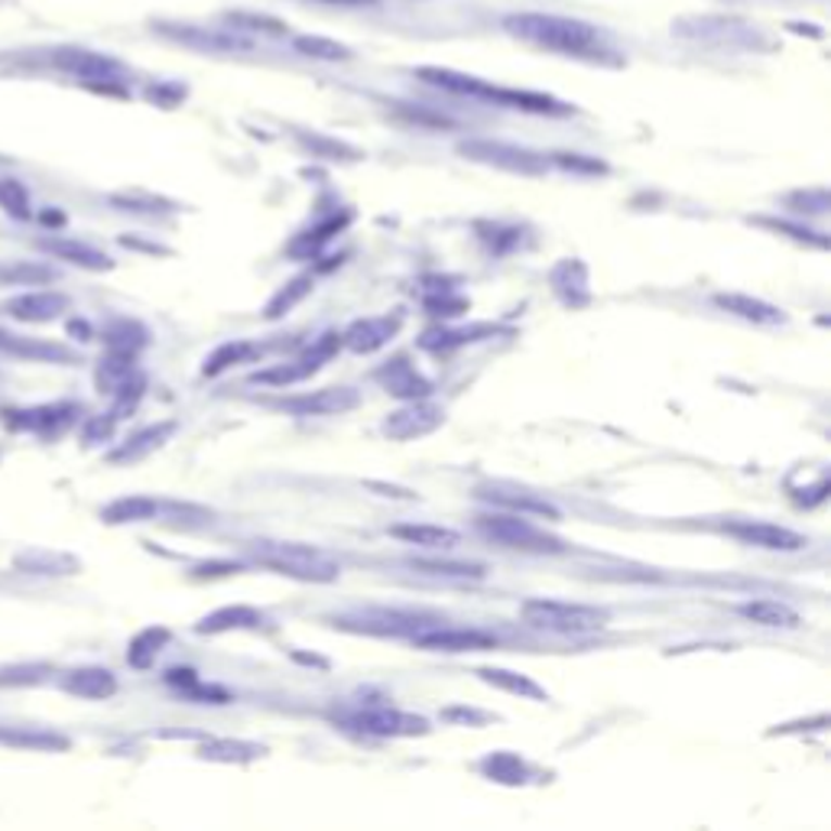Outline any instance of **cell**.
<instances>
[{
  "label": "cell",
  "mask_w": 831,
  "mask_h": 831,
  "mask_svg": "<svg viewBox=\"0 0 831 831\" xmlns=\"http://www.w3.org/2000/svg\"><path fill=\"white\" fill-rule=\"evenodd\" d=\"M391 536L394 539H404L410 546H419V549H455L461 542V536L448 526H435V523H397L391 526Z\"/></svg>",
  "instance_id": "30"
},
{
  "label": "cell",
  "mask_w": 831,
  "mask_h": 831,
  "mask_svg": "<svg viewBox=\"0 0 831 831\" xmlns=\"http://www.w3.org/2000/svg\"><path fill=\"white\" fill-rule=\"evenodd\" d=\"M325 3H355V7H361V3H378V0H325Z\"/></svg>",
  "instance_id": "58"
},
{
  "label": "cell",
  "mask_w": 831,
  "mask_h": 831,
  "mask_svg": "<svg viewBox=\"0 0 831 831\" xmlns=\"http://www.w3.org/2000/svg\"><path fill=\"white\" fill-rule=\"evenodd\" d=\"M552 290L555 296L568 306V309H581L591 303V290H588V267L575 257L562 260L552 267Z\"/></svg>",
  "instance_id": "26"
},
{
  "label": "cell",
  "mask_w": 831,
  "mask_h": 831,
  "mask_svg": "<svg viewBox=\"0 0 831 831\" xmlns=\"http://www.w3.org/2000/svg\"><path fill=\"white\" fill-rule=\"evenodd\" d=\"M0 208L16 218V221H29L33 208H29V192L20 179H0Z\"/></svg>",
  "instance_id": "45"
},
{
  "label": "cell",
  "mask_w": 831,
  "mask_h": 831,
  "mask_svg": "<svg viewBox=\"0 0 831 831\" xmlns=\"http://www.w3.org/2000/svg\"><path fill=\"white\" fill-rule=\"evenodd\" d=\"M477 500L490 503L494 510H507V513H520V516H539V520H562L559 507L533 490H523V487H510V484H481L477 490Z\"/></svg>",
  "instance_id": "8"
},
{
  "label": "cell",
  "mask_w": 831,
  "mask_h": 831,
  "mask_svg": "<svg viewBox=\"0 0 831 831\" xmlns=\"http://www.w3.org/2000/svg\"><path fill=\"white\" fill-rule=\"evenodd\" d=\"M348 221H351V212H342V215H329L325 221H319L316 228H309V231H303L293 244H290V254L293 257H299V260H309V257H316L335 234H342L345 228H348Z\"/></svg>",
  "instance_id": "32"
},
{
  "label": "cell",
  "mask_w": 831,
  "mask_h": 831,
  "mask_svg": "<svg viewBox=\"0 0 831 831\" xmlns=\"http://www.w3.org/2000/svg\"><path fill=\"white\" fill-rule=\"evenodd\" d=\"M312 286H316V280H312V273H303V277H296V280H290L270 303H267V319H280V316H286L290 309H296L309 293H312Z\"/></svg>",
  "instance_id": "41"
},
{
  "label": "cell",
  "mask_w": 831,
  "mask_h": 831,
  "mask_svg": "<svg viewBox=\"0 0 831 831\" xmlns=\"http://www.w3.org/2000/svg\"><path fill=\"white\" fill-rule=\"evenodd\" d=\"M368 487H371V490H384V497H400V500H413L416 497L413 490H404V487H391V484H374V481H371Z\"/></svg>",
  "instance_id": "56"
},
{
  "label": "cell",
  "mask_w": 831,
  "mask_h": 831,
  "mask_svg": "<svg viewBox=\"0 0 831 831\" xmlns=\"http://www.w3.org/2000/svg\"><path fill=\"white\" fill-rule=\"evenodd\" d=\"M445 422V410L429 400H410L407 407L394 410L381 422V432L394 442H413L422 435H432Z\"/></svg>",
  "instance_id": "12"
},
{
  "label": "cell",
  "mask_w": 831,
  "mask_h": 831,
  "mask_svg": "<svg viewBox=\"0 0 831 831\" xmlns=\"http://www.w3.org/2000/svg\"><path fill=\"white\" fill-rule=\"evenodd\" d=\"M738 614L757 627H770V630H796L803 621L800 614L783 604V601H774V598H754V601H744L738 604Z\"/></svg>",
  "instance_id": "28"
},
{
  "label": "cell",
  "mask_w": 831,
  "mask_h": 831,
  "mask_svg": "<svg viewBox=\"0 0 831 831\" xmlns=\"http://www.w3.org/2000/svg\"><path fill=\"white\" fill-rule=\"evenodd\" d=\"M52 676L49 663H16L0 666V689H23V686H42Z\"/></svg>",
  "instance_id": "43"
},
{
  "label": "cell",
  "mask_w": 831,
  "mask_h": 831,
  "mask_svg": "<svg viewBox=\"0 0 831 831\" xmlns=\"http://www.w3.org/2000/svg\"><path fill=\"white\" fill-rule=\"evenodd\" d=\"M169 640H172L169 627L153 624V627L140 630V634L130 640V647H127V663H130L133 669H150V666L156 663V656L166 650Z\"/></svg>",
  "instance_id": "35"
},
{
  "label": "cell",
  "mask_w": 831,
  "mask_h": 831,
  "mask_svg": "<svg viewBox=\"0 0 831 831\" xmlns=\"http://www.w3.org/2000/svg\"><path fill=\"white\" fill-rule=\"evenodd\" d=\"M477 770H481L490 783H500V787H523V783H529V777H533L529 764H526L520 754H513V751H494V754H487V757L477 764Z\"/></svg>",
  "instance_id": "29"
},
{
  "label": "cell",
  "mask_w": 831,
  "mask_h": 831,
  "mask_svg": "<svg viewBox=\"0 0 831 831\" xmlns=\"http://www.w3.org/2000/svg\"><path fill=\"white\" fill-rule=\"evenodd\" d=\"M267 754L264 744L254 741H231V738H218V741H205L199 757L202 760H215V764H251L260 760Z\"/></svg>",
  "instance_id": "34"
},
{
  "label": "cell",
  "mask_w": 831,
  "mask_h": 831,
  "mask_svg": "<svg viewBox=\"0 0 831 831\" xmlns=\"http://www.w3.org/2000/svg\"><path fill=\"white\" fill-rule=\"evenodd\" d=\"M273 407L290 416H303V419L306 416H342L361 407V394L355 387H322V391L286 397Z\"/></svg>",
  "instance_id": "10"
},
{
  "label": "cell",
  "mask_w": 831,
  "mask_h": 831,
  "mask_svg": "<svg viewBox=\"0 0 831 831\" xmlns=\"http://www.w3.org/2000/svg\"><path fill=\"white\" fill-rule=\"evenodd\" d=\"M787 205L800 215H829L831 202L826 189H809V192H793L787 199Z\"/></svg>",
  "instance_id": "47"
},
{
  "label": "cell",
  "mask_w": 831,
  "mask_h": 831,
  "mask_svg": "<svg viewBox=\"0 0 831 831\" xmlns=\"http://www.w3.org/2000/svg\"><path fill=\"white\" fill-rule=\"evenodd\" d=\"M474 676H477L481 682H487V686L507 692V695H520V699H533V702H549V692H546L539 682H533L529 676H523V673L497 669V666H481Z\"/></svg>",
  "instance_id": "31"
},
{
  "label": "cell",
  "mask_w": 831,
  "mask_h": 831,
  "mask_svg": "<svg viewBox=\"0 0 831 831\" xmlns=\"http://www.w3.org/2000/svg\"><path fill=\"white\" fill-rule=\"evenodd\" d=\"M111 202L120 205L124 212H163V205H166V202L150 199V195H114Z\"/></svg>",
  "instance_id": "53"
},
{
  "label": "cell",
  "mask_w": 831,
  "mask_h": 831,
  "mask_svg": "<svg viewBox=\"0 0 831 831\" xmlns=\"http://www.w3.org/2000/svg\"><path fill=\"white\" fill-rule=\"evenodd\" d=\"M228 20H231L234 26H244V29H260V33H286V23L273 20V16H254V13L234 10Z\"/></svg>",
  "instance_id": "51"
},
{
  "label": "cell",
  "mask_w": 831,
  "mask_h": 831,
  "mask_svg": "<svg viewBox=\"0 0 831 831\" xmlns=\"http://www.w3.org/2000/svg\"><path fill=\"white\" fill-rule=\"evenodd\" d=\"M36 247L42 254H49L55 260H65L72 267H81V270H94V273L114 270V260L104 251H98L85 241H75V238H42V241H36Z\"/></svg>",
  "instance_id": "21"
},
{
  "label": "cell",
  "mask_w": 831,
  "mask_h": 831,
  "mask_svg": "<svg viewBox=\"0 0 831 831\" xmlns=\"http://www.w3.org/2000/svg\"><path fill=\"white\" fill-rule=\"evenodd\" d=\"M520 617L546 634H565V637H578V634H595L604 630L611 621L608 608H595V604H572V601H552V598H533L520 608Z\"/></svg>",
  "instance_id": "4"
},
{
  "label": "cell",
  "mask_w": 831,
  "mask_h": 831,
  "mask_svg": "<svg viewBox=\"0 0 831 831\" xmlns=\"http://www.w3.org/2000/svg\"><path fill=\"white\" fill-rule=\"evenodd\" d=\"M448 718H461V721H468V725H481V721H487V715H481V712H464V708H451V712H448Z\"/></svg>",
  "instance_id": "57"
},
{
  "label": "cell",
  "mask_w": 831,
  "mask_h": 831,
  "mask_svg": "<svg viewBox=\"0 0 831 831\" xmlns=\"http://www.w3.org/2000/svg\"><path fill=\"white\" fill-rule=\"evenodd\" d=\"M419 650L429 653H474V650H494L497 637L477 627H451V624H435L422 634L410 637Z\"/></svg>",
  "instance_id": "9"
},
{
  "label": "cell",
  "mask_w": 831,
  "mask_h": 831,
  "mask_svg": "<svg viewBox=\"0 0 831 831\" xmlns=\"http://www.w3.org/2000/svg\"><path fill=\"white\" fill-rule=\"evenodd\" d=\"M503 29L513 39H523L529 46L559 52V55H572V59H588V62H621L611 49H608V36L575 16H559V13H510L503 16Z\"/></svg>",
  "instance_id": "1"
},
{
  "label": "cell",
  "mask_w": 831,
  "mask_h": 831,
  "mask_svg": "<svg viewBox=\"0 0 831 831\" xmlns=\"http://www.w3.org/2000/svg\"><path fill=\"white\" fill-rule=\"evenodd\" d=\"M400 329H404V312L400 309H394L387 316L358 319V322L348 325V332H342V345L355 355H374L384 345H391Z\"/></svg>",
  "instance_id": "14"
},
{
  "label": "cell",
  "mask_w": 831,
  "mask_h": 831,
  "mask_svg": "<svg viewBox=\"0 0 831 831\" xmlns=\"http://www.w3.org/2000/svg\"><path fill=\"white\" fill-rule=\"evenodd\" d=\"M293 46H296V52H303L309 59H322V62H348L351 59V49L329 36H296Z\"/></svg>",
  "instance_id": "42"
},
{
  "label": "cell",
  "mask_w": 831,
  "mask_h": 831,
  "mask_svg": "<svg viewBox=\"0 0 831 831\" xmlns=\"http://www.w3.org/2000/svg\"><path fill=\"white\" fill-rule=\"evenodd\" d=\"M62 689L85 702H104V699L117 695V676L104 666H78V669L65 673Z\"/></svg>",
  "instance_id": "24"
},
{
  "label": "cell",
  "mask_w": 831,
  "mask_h": 831,
  "mask_svg": "<svg viewBox=\"0 0 831 831\" xmlns=\"http://www.w3.org/2000/svg\"><path fill=\"white\" fill-rule=\"evenodd\" d=\"M114 425H117V419L111 413H104V416H91V422L85 425V442L88 445H94V442H107L111 438V432H114Z\"/></svg>",
  "instance_id": "52"
},
{
  "label": "cell",
  "mask_w": 831,
  "mask_h": 831,
  "mask_svg": "<svg viewBox=\"0 0 831 831\" xmlns=\"http://www.w3.org/2000/svg\"><path fill=\"white\" fill-rule=\"evenodd\" d=\"M425 309H429L432 316H445V319H451V316H464V312H468V303H464L461 296H451L448 290H438L435 296H429V299H425Z\"/></svg>",
  "instance_id": "50"
},
{
  "label": "cell",
  "mask_w": 831,
  "mask_h": 831,
  "mask_svg": "<svg viewBox=\"0 0 831 831\" xmlns=\"http://www.w3.org/2000/svg\"><path fill=\"white\" fill-rule=\"evenodd\" d=\"M137 374V355H120V351H107L94 371V381H98V391L101 394H114L127 378Z\"/></svg>",
  "instance_id": "37"
},
{
  "label": "cell",
  "mask_w": 831,
  "mask_h": 831,
  "mask_svg": "<svg viewBox=\"0 0 831 831\" xmlns=\"http://www.w3.org/2000/svg\"><path fill=\"white\" fill-rule=\"evenodd\" d=\"M254 355H257V345H251V342H225V345H218V348L205 358L202 378H218V374L231 371L234 365H244V361L254 358Z\"/></svg>",
  "instance_id": "38"
},
{
  "label": "cell",
  "mask_w": 831,
  "mask_h": 831,
  "mask_svg": "<svg viewBox=\"0 0 831 831\" xmlns=\"http://www.w3.org/2000/svg\"><path fill=\"white\" fill-rule=\"evenodd\" d=\"M251 555H254L257 565L273 568L277 575H286V578H296V581L332 585L342 575V562L332 552H325L319 546H309V542H273V539H264V542L251 546Z\"/></svg>",
  "instance_id": "2"
},
{
  "label": "cell",
  "mask_w": 831,
  "mask_h": 831,
  "mask_svg": "<svg viewBox=\"0 0 831 831\" xmlns=\"http://www.w3.org/2000/svg\"><path fill=\"white\" fill-rule=\"evenodd\" d=\"M679 33H686L689 39H705V42H734L744 39V46H754L760 36L754 29H747L741 20H728V16H712V20H686L676 23Z\"/></svg>",
  "instance_id": "25"
},
{
  "label": "cell",
  "mask_w": 831,
  "mask_h": 831,
  "mask_svg": "<svg viewBox=\"0 0 831 831\" xmlns=\"http://www.w3.org/2000/svg\"><path fill=\"white\" fill-rule=\"evenodd\" d=\"M419 81L445 91V94H455V98H471V101H490V104H500V91L497 85L484 81V78H474V75H464V72H455V68H419L416 72Z\"/></svg>",
  "instance_id": "15"
},
{
  "label": "cell",
  "mask_w": 831,
  "mask_h": 831,
  "mask_svg": "<svg viewBox=\"0 0 831 831\" xmlns=\"http://www.w3.org/2000/svg\"><path fill=\"white\" fill-rule=\"evenodd\" d=\"M143 394H146V378H143V374L127 378V381L114 391V410H111V416H114L117 422L127 419V416L137 410V404L143 400Z\"/></svg>",
  "instance_id": "46"
},
{
  "label": "cell",
  "mask_w": 831,
  "mask_h": 831,
  "mask_svg": "<svg viewBox=\"0 0 831 831\" xmlns=\"http://www.w3.org/2000/svg\"><path fill=\"white\" fill-rule=\"evenodd\" d=\"M273 621L260 611V608H251V604H228V608H218L212 614H205L199 624H195V634L202 637H215V634H231V630H264L270 627Z\"/></svg>",
  "instance_id": "20"
},
{
  "label": "cell",
  "mask_w": 831,
  "mask_h": 831,
  "mask_svg": "<svg viewBox=\"0 0 831 831\" xmlns=\"http://www.w3.org/2000/svg\"><path fill=\"white\" fill-rule=\"evenodd\" d=\"M52 280H55V270L46 264H33V260L0 264V286H42Z\"/></svg>",
  "instance_id": "40"
},
{
  "label": "cell",
  "mask_w": 831,
  "mask_h": 831,
  "mask_svg": "<svg viewBox=\"0 0 831 831\" xmlns=\"http://www.w3.org/2000/svg\"><path fill=\"white\" fill-rule=\"evenodd\" d=\"M0 355L16 358V361H33V365H75L78 361V355L68 351L65 345L16 335V332H7V329H0Z\"/></svg>",
  "instance_id": "18"
},
{
  "label": "cell",
  "mask_w": 831,
  "mask_h": 831,
  "mask_svg": "<svg viewBox=\"0 0 831 831\" xmlns=\"http://www.w3.org/2000/svg\"><path fill=\"white\" fill-rule=\"evenodd\" d=\"M474 529L490 539V542H500L507 549H516V552H533V555H559L565 552L568 546L546 533L542 526L529 523V516H520V513H507V510H494V513H477L474 516Z\"/></svg>",
  "instance_id": "3"
},
{
  "label": "cell",
  "mask_w": 831,
  "mask_h": 831,
  "mask_svg": "<svg viewBox=\"0 0 831 831\" xmlns=\"http://www.w3.org/2000/svg\"><path fill=\"white\" fill-rule=\"evenodd\" d=\"M549 163L568 169V172H588V176H601L608 172V163L595 159V156H585V153H552Z\"/></svg>",
  "instance_id": "48"
},
{
  "label": "cell",
  "mask_w": 831,
  "mask_h": 831,
  "mask_svg": "<svg viewBox=\"0 0 831 831\" xmlns=\"http://www.w3.org/2000/svg\"><path fill=\"white\" fill-rule=\"evenodd\" d=\"M322 368H316L312 361L306 358H296V361H286V365H277L270 371H257L251 378V384H270V387H293L299 381H309L312 374H319Z\"/></svg>",
  "instance_id": "39"
},
{
  "label": "cell",
  "mask_w": 831,
  "mask_h": 831,
  "mask_svg": "<svg viewBox=\"0 0 831 831\" xmlns=\"http://www.w3.org/2000/svg\"><path fill=\"white\" fill-rule=\"evenodd\" d=\"M238 572H244V562L225 559V562H205V565H199V568H195V578H218V575H238Z\"/></svg>",
  "instance_id": "54"
},
{
  "label": "cell",
  "mask_w": 831,
  "mask_h": 831,
  "mask_svg": "<svg viewBox=\"0 0 831 831\" xmlns=\"http://www.w3.org/2000/svg\"><path fill=\"white\" fill-rule=\"evenodd\" d=\"M68 296L62 293H52V290H29V293H20L13 299L3 303V312L13 316L16 322H26V325H46V322H55L59 316L68 312Z\"/></svg>",
  "instance_id": "16"
},
{
  "label": "cell",
  "mask_w": 831,
  "mask_h": 831,
  "mask_svg": "<svg viewBox=\"0 0 831 831\" xmlns=\"http://www.w3.org/2000/svg\"><path fill=\"white\" fill-rule=\"evenodd\" d=\"M374 381L397 400H429L432 397V381L425 374L416 371V365H410V358H391L387 365H381L374 371Z\"/></svg>",
  "instance_id": "17"
},
{
  "label": "cell",
  "mask_w": 831,
  "mask_h": 831,
  "mask_svg": "<svg viewBox=\"0 0 831 831\" xmlns=\"http://www.w3.org/2000/svg\"><path fill=\"white\" fill-rule=\"evenodd\" d=\"M104 342L107 351H120V355H140L150 345V332L137 322V319H114L104 329Z\"/></svg>",
  "instance_id": "36"
},
{
  "label": "cell",
  "mask_w": 831,
  "mask_h": 831,
  "mask_svg": "<svg viewBox=\"0 0 831 831\" xmlns=\"http://www.w3.org/2000/svg\"><path fill=\"white\" fill-rule=\"evenodd\" d=\"M52 65L81 78L85 81H107V78H117L124 75V65L111 55H101V52H91V49H81V46H59L52 49Z\"/></svg>",
  "instance_id": "13"
},
{
  "label": "cell",
  "mask_w": 831,
  "mask_h": 831,
  "mask_svg": "<svg viewBox=\"0 0 831 831\" xmlns=\"http://www.w3.org/2000/svg\"><path fill=\"white\" fill-rule=\"evenodd\" d=\"M338 728L358 738H422L429 734V721L391 705H358L342 715H332Z\"/></svg>",
  "instance_id": "5"
},
{
  "label": "cell",
  "mask_w": 831,
  "mask_h": 831,
  "mask_svg": "<svg viewBox=\"0 0 831 831\" xmlns=\"http://www.w3.org/2000/svg\"><path fill=\"white\" fill-rule=\"evenodd\" d=\"M442 624L435 614L425 611H404V608H368L355 614L335 617V627L355 630V634H371V637H416L429 627Z\"/></svg>",
  "instance_id": "6"
},
{
  "label": "cell",
  "mask_w": 831,
  "mask_h": 831,
  "mask_svg": "<svg viewBox=\"0 0 831 831\" xmlns=\"http://www.w3.org/2000/svg\"><path fill=\"white\" fill-rule=\"evenodd\" d=\"M166 682H169V686H179V689H186V692H192V689L199 686V676H195L192 669H169V673H166Z\"/></svg>",
  "instance_id": "55"
},
{
  "label": "cell",
  "mask_w": 831,
  "mask_h": 831,
  "mask_svg": "<svg viewBox=\"0 0 831 831\" xmlns=\"http://www.w3.org/2000/svg\"><path fill=\"white\" fill-rule=\"evenodd\" d=\"M407 565L419 575L442 578V581H481L487 575L481 562H455V559H410Z\"/></svg>",
  "instance_id": "33"
},
{
  "label": "cell",
  "mask_w": 831,
  "mask_h": 831,
  "mask_svg": "<svg viewBox=\"0 0 831 831\" xmlns=\"http://www.w3.org/2000/svg\"><path fill=\"white\" fill-rule=\"evenodd\" d=\"M725 533L741 539L744 546H757V549H770V552H800V549H806V536H800L790 526L767 523V520H734V523H725Z\"/></svg>",
  "instance_id": "11"
},
{
  "label": "cell",
  "mask_w": 831,
  "mask_h": 831,
  "mask_svg": "<svg viewBox=\"0 0 831 831\" xmlns=\"http://www.w3.org/2000/svg\"><path fill=\"white\" fill-rule=\"evenodd\" d=\"M0 747L33 751V754H65L72 741L52 728H29V725H0Z\"/></svg>",
  "instance_id": "23"
},
{
  "label": "cell",
  "mask_w": 831,
  "mask_h": 831,
  "mask_svg": "<svg viewBox=\"0 0 831 831\" xmlns=\"http://www.w3.org/2000/svg\"><path fill=\"white\" fill-rule=\"evenodd\" d=\"M757 225L770 228V231H783L787 238L793 241H803V244H813V247H829V238L819 234V231H809V228H800V225H790V221H774V218H757Z\"/></svg>",
  "instance_id": "49"
},
{
  "label": "cell",
  "mask_w": 831,
  "mask_h": 831,
  "mask_svg": "<svg viewBox=\"0 0 831 831\" xmlns=\"http://www.w3.org/2000/svg\"><path fill=\"white\" fill-rule=\"evenodd\" d=\"M176 422L166 419V422H156V425H143L137 432H130L120 445H114L104 461L107 464H133V461H143L146 455H153L156 448H163L172 435H176Z\"/></svg>",
  "instance_id": "19"
},
{
  "label": "cell",
  "mask_w": 831,
  "mask_h": 831,
  "mask_svg": "<svg viewBox=\"0 0 831 831\" xmlns=\"http://www.w3.org/2000/svg\"><path fill=\"white\" fill-rule=\"evenodd\" d=\"M163 513V500L156 497H143V494H130V497H117L107 507H101V520L107 526H127V523H146L156 520Z\"/></svg>",
  "instance_id": "27"
},
{
  "label": "cell",
  "mask_w": 831,
  "mask_h": 831,
  "mask_svg": "<svg viewBox=\"0 0 831 831\" xmlns=\"http://www.w3.org/2000/svg\"><path fill=\"white\" fill-rule=\"evenodd\" d=\"M490 332H494L490 325H474L471 332H425L419 345H422L425 351L442 355V351H451V348L471 345V342H477L481 335H490Z\"/></svg>",
  "instance_id": "44"
},
{
  "label": "cell",
  "mask_w": 831,
  "mask_h": 831,
  "mask_svg": "<svg viewBox=\"0 0 831 831\" xmlns=\"http://www.w3.org/2000/svg\"><path fill=\"white\" fill-rule=\"evenodd\" d=\"M458 153L471 163H484V166L516 172V176H542L549 169V156L533 153L516 143H503V140H464V143H458Z\"/></svg>",
  "instance_id": "7"
},
{
  "label": "cell",
  "mask_w": 831,
  "mask_h": 831,
  "mask_svg": "<svg viewBox=\"0 0 831 831\" xmlns=\"http://www.w3.org/2000/svg\"><path fill=\"white\" fill-rule=\"evenodd\" d=\"M715 306L734 319H744L751 325H764V329H777V325H787V312L767 299H757V296H747V293H718L715 296Z\"/></svg>",
  "instance_id": "22"
}]
</instances>
